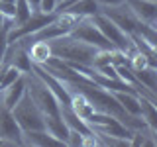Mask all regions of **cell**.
<instances>
[{
  "label": "cell",
  "mask_w": 157,
  "mask_h": 147,
  "mask_svg": "<svg viewBox=\"0 0 157 147\" xmlns=\"http://www.w3.org/2000/svg\"><path fill=\"white\" fill-rule=\"evenodd\" d=\"M47 45H49V49H51L53 57H59V59L69 61V63L88 65V67L92 65V59H94V53H96V47L78 41V39L71 37L69 33L47 41Z\"/></svg>",
  "instance_id": "obj_1"
},
{
  "label": "cell",
  "mask_w": 157,
  "mask_h": 147,
  "mask_svg": "<svg viewBox=\"0 0 157 147\" xmlns=\"http://www.w3.org/2000/svg\"><path fill=\"white\" fill-rule=\"evenodd\" d=\"M12 116L18 122L22 131H33V130H45L43 124V112L36 106V102L32 100V96L28 94V90L24 92V96L16 102V106L12 108Z\"/></svg>",
  "instance_id": "obj_2"
},
{
  "label": "cell",
  "mask_w": 157,
  "mask_h": 147,
  "mask_svg": "<svg viewBox=\"0 0 157 147\" xmlns=\"http://www.w3.org/2000/svg\"><path fill=\"white\" fill-rule=\"evenodd\" d=\"M26 90L32 96V100L36 102V106L43 114H59L61 106H59L57 98L53 96V92L47 88V85L41 81L37 75H33L32 71L26 73Z\"/></svg>",
  "instance_id": "obj_3"
},
{
  "label": "cell",
  "mask_w": 157,
  "mask_h": 147,
  "mask_svg": "<svg viewBox=\"0 0 157 147\" xmlns=\"http://www.w3.org/2000/svg\"><path fill=\"white\" fill-rule=\"evenodd\" d=\"M90 20H92V24L100 29V33L104 36L108 41L114 45V49H120V51H124V53H128L132 47V39H130V36L128 33H124L120 28L116 26L114 22H112L110 18L106 16V14H102V12H98V14H94V16H90Z\"/></svg>",
  "instance_id": "obj_4"
},
{
  "label": "cell",
  "mask_w": 157,
  "mask_h": 147,
  "mask_svg": "<svg viewBox=\"0 0 157 147\" xmlns=\"http://www.w3.org/2000/svg\"><path fill=\"white\" fill-rule=\"evenodd\" d=\"M69 36L78 39V41H82V43H88V45H92L96 49H114V45L100 33V29L92 24L90 18H82L81 22L71 29Z\"/></svg>",
  "instance_id": "obj_5"
},
{
  "label": "cell",
  "mask_w": 157,
  "mask_h": 147,
  "mask_svg": "<svg viewBox=\"0 0 157 147\" xmlns=\"http://www.w3.org/2000/svg\"><path fill=\"white\" fill-rule=\"evenodd\" d=\"M100 12H102V14H106V16L110 18L112 22H114L124 33H128V36L136 33L140 20H137L134 14L130 12V8L126 6V2H124V4H120V6H102V8H100Z\"/></svg>",
  "instance_id": "obj_6"
},
{
  "label": "cell",
  "mask_w": 157,
  "mask_h": 147,
  "mask_svg": "<svg viewBox=\"0 0 157 147\" xmlns=\"http://www.w3.org/2000/svg\"><path fill=\"white\" fill-rule=\"evenodd\" d=\"M0 139L8 141L10 145H24L22 130H20L18 122L14 120L12 112L4 104H0Z\"/></svg>",
  "instance_id": "obj_7"
},
{
  "label": "cell",
  "mask_w": 157,
  "mask_h": 147,
  "mask_svg": "<svg viewBox=\"0 0 157 147\" xmlns=\"http://www.w3.org/2000/svg\"><path fill=\"white\" fill-rule=\"evenodd\" d=\"M126 6L130 8V12L140 20V22L147 24V26H153L157 22V2L153 0H124Z\"/></svg>",
  "instance_id": "obj_8"
},
{
  "label": "cell",
  "mask_w": 157,
  "mask_h": 147,
  "mask_svg": "<svg viewBox=\"0 0 157 147\" xmlns=\"http://www.w3.org/2000/svg\"><path fill=\"white\" fill-rule=\"evenodd\" d=\"M22 141H24V145H33V147H63L61 141L55 139L45 130L22 131Z\"/></svg>",
  "instance_id": "obj_9"
},
{
  "label": "cell",
  "mask_w": 157,
  "mask_h": 147,
  "mask_svg": "<svg viewBox=\"0 0 157 147\" xmlns=\"http://www.w3.org/2000/svg\"><path fill=\"white\" fill-rule=\"evenodd\" d=\"M43 124H45V131H49L55 139H59L65 145L67 135H69V127L65 124V120L61 118V114H43Z\"/></svg>",
  "instance_id": "obj_10"
},
{
  "label": "cell",
  "mask_w": 157,
  "mask_h": 147,
  "mask_svg": "<svg viewBox=\"0 0 157 147\" xmlns=\"http://www.w3.org/2000/svg\"><path fill=\"white\" fill-rule=\"evenodd\" d=\"M67 88H69V86H67ZM69 92H71V104H69V108H71V110L75 112L78 118H82V120L86 122V118L96 110L94 104H92V102L88 100V98L82 94V92L73 90V88H69Z\"/></svg>",
  "instance_id": "obj_11"
},
{
  "label": "cell",
  "mask_w": 157,
  "mask_h": 147,
  "mask_svg": "<svg viewBox=\"0 0 157 147\" xmlns=\"http://www.w3.org/2000/svg\"><path fill=\"white\" fill-rule=\"evenodd\" d=\"M2 92H4L2 104L6 106L8 110H12V108L16 106V102L24 96V92H26V75H20L16 81H14L8 88H4Z\"/></svg>",
  "instance_id": "obj_12"
},
{
  "label": "cell",
  "mask_w": 157,
  "mask_h": 147,
  "mask_svg": "<svg viewBox=\"0 0 157 147\" xmlns=\"http://www.w3.org/2000/svg\"><path fill=\"white\" fill-rule=\"evenodd\" d=\"M140 106H141V120L145 122V126L151 131H157V108H155V100L147 98L144 94H140Z\"/></svg>",
  "instance_id": "obj_13"
},
{
  "label": "cell",
  "mask_w": 157,
  "mask_h": 147,
  "mask_svg": "<svg viewBox=\"0 0 157 147\" xmlns=\"http://www.w3.org/2000/svg\"><path fill=\"white\" fill-rule=\"evenodd\" d=\"M100 4L96 2V0H77V2H73L71 6H67L63 12H71V14H77V16L81 18H90L94 16V14L100 12Z\"/></svg>",
  "instance_id": "obj_14"
},
{
  "label": "cell",
  "mask_w": 157,
  "mask_h": 147,
  "mask_svg": "<svg viewBox=\"0 0 157 147\" xmlns=\"http://www.w3.org/2000/svg\"><path fill=\"white\" fill-rule=\"evenodd\" d=\"M134 71V75L137 78V82H140L141 86H145L149 92L157 90V71L155 67H144V69H132Z\"/></svg>",
  "instance_id": "obj_15"
},
{
  "label": "cell",
  "mask_w": 157,
  "mask_h": 147,
  "mask_svg": "<svg viewBox=\"0 0 157 147\" xmlns=\"http://www.w3.org/2000/svg\"><path fill=\"white\" fill-rule=\"evenodd\" d=\"M26 49H28V55H29V59H32V63L43 65V63L51 57V49H49L47 41H32Z\"/></svg>",
  "instance_id": "obj_16"
},
{
  "label": "cell",
  "mask_w": 157,
  "mask_h": 147,
  "mask_svg": "<svg viewBox=\"0 0 157 147\" xmlns=\"http://www.w3.org/2000/svg\"><path fill=\"white\" fill-rule=\"evenodd\" d=\"M32 12H33V10L28 4V0H14V16H12L14 26L24 24L29 16H32Z\"/></svg>",
  "instance_id": "obj_17"
},
{
  "label": "cell",
  "mask_w": 157,
  "mask_h": 147,
  "mask_svg": "<svg viewBox=\"0 0 157 147\" xmlns=\"http://www.w3.org/2000/svg\"><path fill=\"white\" fill-rule=\"evenodd\" d=\"M14 26L12 18H6L4 20V26L0 28V65L4 61V55H6V49H8V29Z\"/></svg>",
  "instance_id": "obj_18"
},
{
  "label": "cell",
  "mask_w": 157,
  "mask_h": 147,
  "mask_svg": "<svg viewBox=\"0 0 157 147\" xmlns=\"http://www.w3.org/2000/svg\"><path fill=\"white\" fill-rule=\"evenodd\" d=\"M65 145H71V147H81V145H85V135L78 134V131H75V130H69V135H67Z\"/></svg>",
  "instance_id": "obj_19"
},
{
  "label": "cell",
  "mask_w": 157,
  "mask_h": 147,
  "mask_svg": "<svg viewBox=\"0 0 157 147\" xmlns=\"http://www.w3.org/2000/svg\"><path fill=\"white\" fill-rule=\"evenodd\" d=\"M57 10V0H39V12L53 14Z\"/></svg>",
  "instance_id": "obj_20"
},
{
  "label": "cell",
  "mask_w": 157,
  "mask_h": 147,
  "mask_svg": "<svg viewBox=\"0 0 157 147\" xmlns=\"http://www.w3.org/2000/svg\"><path fill=\"white\" fill-rule=\"evenodd\" d=\"M100 6H120L124 4V0H96Z\"/></svg>",
  "instance_id": "obj_21"
},
{
  "label": "cell",
  "mask_w": 157,
  "mask_h": 147,
  "mask_svg": "<svg viewBox=\"0 0 157 147\" xmlns=\"http://www.w3.org/2000/svg\"><path fill=\"white\" fill-rule=\"evenodd\" d=\"M28 4L32 6L33 12H36V10H39V0H28Z\"/></svg>",
  "instance_id": "obj_22"
},
{
  "label": "cell",
  "mask_w": 157,
  "mask_h": 147,
  "mask_svg": "<svg viewBox=\"0 0 157 147\" xmlns=\"http://www.w3.org/2000/svg\"><path fill=\"white\" fill-rule=\"evenodd\" d=\"M4 20H6V16H4V14H0V28L4 26Z\"/></svg>",
  "instance_id": "obj_23"
},
{
  "label": "cell",
  "mask_w": 157,
  "mask_h": 147,
  "mask_svg": "<svg viewBox=\"0 0 157 147\" xmlns=\"http://www.w3.org/2000/svg\"><path fill=\"white\" fill-rule=\"evenodd\" d=\"M153 2H157V0H153Z\"/></svg>",
  "instance_id": "obj_24"
}]
</instances>
